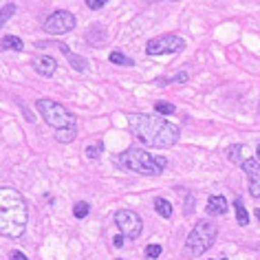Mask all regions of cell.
I'll return each mask as SVG.
<instances>
[{
  "label": "cell",
  "instance_id": "ba28073f",
  "mask_svg": "<svg viewBox=\"0 0 260 260\" xmlns=\"http://www.w3.org/2000/svg\"><path fill=\"white\" fill-rule=\"evenodd\" d=\"M75 24H77L75 14H71L67 9H60V11H53V14L44 20L42 29L47 31L49 36H64V34H69V31H73Z\"/></svg>",
  "mask_w": 260,
  "mask_h": 260
},
{
  "label": "cell",
  "instance_id": "277c9868",
  "mask_svg": "<svg viewBox=\"0 0 260 260\" xmlns=\"http://www.w3.org/2000/svg\"><path fill=\"white\" fill-rule=\"evenodd\" d=\"M218 236V227L212 223V220H199L197 225L192 227V232L187 234L185 247H183V256L187 258H199L214 245V240Z\"/></svg>",
  "mask_w": 260,
  "mask_h": 260
},
{
  "label": "cell",
  "instance_id": "4fadbf2b",
  "mask_svg": "<svg viewBox=\"0 0 260 260\" xmlns=\"http://www.w3.org/2000/svg\"><path fill=\"white\" fill-rule=\"evenodd\" d=\"M0 49H3V51H22L24 42L18 36H7V38H3V40H0Z\"/></svg>",
  "mask_w": 260,
  "mask_h": 260
},
{
  "label": "cell",
  "instance_id": "d4e9b609",
  "mask_svg": "<svg viewBox=\"0 0 260 260\" xmlns=\"http://www.w3.org/2000/svg\"><path fill=\"white\" fill-rule=\"evenodd\" d=\"M11 260H29V258L24 256L22 251H18V249H16V251H11Z\"/></svg>",
  "mask_w": 260,
  "mask_h": 260
},
{
  "label": "cell",
  "instance_id": "83f0119b",
  "mask_svg": "<svg viewBox=\"0 0 260 260\" xmlns=\"http://www.w3.org/2000/svg\"><path fill=\"white\" fill-rule=\"evenodd\" d=\"M256 218L260 220V207H258V210H256Z\"/></svg>",
  "mask_w": 260,
  "mask_h": 260
},
{
  "label": "cell",
  "instance_id": "484cf974",
  "mask_svg": "<svg viewBox=\"0 0 260 260\" xmlns=\"http://www.w3.org/2000/svg\"><path fill=\"white\" fill-rule=\"evenodd\" d=\"M123 240H126V238H123L121 234H119V236H115V238H113V245H115V247H123Z\"/></svg>",
  "mask_w": 260,
  "mask_h": 260
},
{
  "label": "cell",
  "instance_id": "44dd1931",
  "mask_svg": "<svg viewBox=\"0 0 260 260\" xmlns=\"http://www.w3.org/2000/svg\"><path fill=\"white\" fill-rule=\"evenodd\" d=\"M154 110H157L159 115H174V110L177 108H174L172 104H168V102H157L154 104Z\"/></svg>",
  "mask_w": 260,
  "mask_h": 260
},
{
  "label": "cell",
  "instance_id": "8fae6325",
  "mask_svg": "<svg viewBox=\"0 0 260 260\" xmlns=\"http://www.w3.org/2000/svg\"><path fill=\"white\" fill-rule=\"evenodd\" d=\"M207 214L210 216H223V214L227 212V199L220 197V194H214V197L207 199Z\"/></svg>",
  "mask_w": 260,
  "mask_h": 260
},
{
  "label": "cell",
  "instance_id": "8992f818",
  "mask_svg": "<svg viewBox=\"0 0 260 260\" xmlns=\"http://www.w3.org/2000/svg\"><path fill=\"white\" fill-rule=\"evenodd\" d=\"M185 49V40L179 36H159L148 40L146 44V55H168V53H181Z\"/></svg>",
  "mask_w": 260,
  "mask_h": 260
},
{
  "label": "cell",
  "instance_id": "5bb4252c",
  "mask_svg": "<svg viewBox=\"0 0 260 260\" xmlns=\"http://www.w3.org/2000/svg\"><path fill=\"white\" fill-rule=\"evenodd\" d=\"M154 210H157L159 216H164V218H170L172 216V203L168 199H154Z\"/></svg>",
  "mask_w": 260,
  "mask_h": 260
},
{
  "label": "cell",
  "instance_id": "f1b7e54d",
  "mask_svg": "<svg viewBox=\"0 0 260 260\" xmlns=\"http://www.w3.org/2000/svg\"><path fill=\"white\" fill-rule=\"evenodd\" d=\"M212 260H227V258H212Z\"/></svg>",
  "mask_w": 260,
  "mask_h": 260
},
{
  "label": "cell",
  "instance_id": "ac0fdd59",
  "mask_svg": "<svg viewBox=\"0 0 260 260\" xmlns=\"http://www.w3.org/2000/svg\"><path fill=\"white\" fill-rule=\"evenodd\" d=\"M77 137V128H67V130H55V139L60 144H71Z\"/></svg>",
  "mask_w": 260,
  "mask_h": 260
},
{
  "label": "cell",
  "instance_id": "3957f363",
  "mask_svg": "<svg viewBox=\"0 0 260 260\" xmlns=\"http://www.w3.org/2000/svg\"><path fill=\"white\" fill-rule=\"evenodd\" d=\"M117 164H119L123 170L144 174V177H159V174L166 170L168 161H166V157H154V154L144 150V148L130 146L128 150H123L119 157H117Z\"/></svg>",
  "mask_w": 260,
  "mask_h": 260
},
{
  "label": "cell",
  "instance_id": "ffe728a7",
  "mask_svg": "<svg viewBox=\"0 0 260 260\" xmlns=\"http://www.w3.org/2000/svg\"><path fill=\"white\" fill-rule=\"evenodd\" d=\"M14 14H16V5H14V3L5 5V7H3V9H0V29H3V24H5V22H7V20H9V18H11V16H14Z\"/></svg>",
  "mask_w": 260,
  "mask_h": 260
},
{
  "label": "cell",
  "instance_id": "7c38bea8",
  "mask_svg": "<svg viewBox=\"0 0 260 260\" xmlns=\"http://www.w3.org/2000/svg\"><path fill=\"white\" fill-rule=\"evenodd\" d=\"M55 47H57V49H60V51H62V53H64V55H67V57H69L71 67H73L75 71H86V67H88V64H86V60H84V57H82V55H77V53H73V51H71V49H69V44H64V42H60V44H55Z\"/></svg>",
  "mask_w": 260,
  "mask_h": 260
},
{
  "label": "cell",
  "instance_id": "603a6c76",
  "mask_svg": "<svg viewBox=\"0 0 260 260\" xmlns=\"http://www.w3.org/2000/svg\"><path fill=\"white\" fill-rule=\"evenodd\" d=\"M102 148H104V146H102V141H100V144H95V146L90 144V146L86 148V157H88V159H100Z\"/></svg>",
  "mask_w": 260,
  "mask_h": 260
},
{
  "label": "cell",
  "instance_id": "e0dca14e",
  "mask_svg": "<svg viewBox=\"0 0 260 260\" xmlns=\"http://www.w3.org/2000/svg\"><path fill=\"white\" fill-rule=\"evenodd\" d=\"M243 150H245V148L240 144L230 146V148H227V159H230L232 164H240V166H243V161H245L243 159Z\"/></svg>",
  "mask_w": 260,
  "mask_h": 260
},
{
  "label": "cell",
  "instance_id": "9a60e30c",
  "mask_svg": "<svg viewBox=\"0 0 260 260\" xmlns=\"http://www.w3.org/2000/svg\"><path fill=\"white\" fill-rule=\"evenodd\" d=\"M108 60L117 64V67H133V57H128V55H123L121 51H110V55H108Z\"/></svg>",
  "mask_w": 260,
  "mask_h": 260
},
{
  "label": "cell",
  "instance_id": "52a82bcc",
  "mask_svg": "<svg viewBox=\"0 0 260 260\" xmlns=\"http://www.w3.org/2000/svg\"><path fill=\"white\" fill-rule=\"evenodd\" d=\"M115 225L119 227L121 236L128 240H135L141 236V230H144V220L137 212L133 210H119L115 212Z\"/></svg>",
  "mask_w": 260,
  "mask_h": 260
},
{
  "label": "cell",
  "instance_id": "4316f807",
  "mask_svg": "<svg viewBox=\"0 0 260 260\" xmlns=\"http://www.w3.org/2000/svg\"><path fill=\"white\" fill-rule=\"evenodd\" d=\"M256 154H258V161H260V144H258V148H256Z\"/></svg>",
  "mask_w": 260,
  "mask_h": 260
},
{
  "label": "cell",
  "instance_id": "5b68a950",
  "mask_svg": "<svg viewBox=\"0 0 260 260\" xmlns=\"http://www.w3.org/2000/svg\"><path fill=\"white\" fill-rule=\"evenodd\" d=\"M36 110L42 115V119L55 130H67V128H77V119L73 113L62 106L60 102L53 100H38L36 102Z\"/></svg>",
  "mask_w": 260,
  "mask_h": 260
},
{
  "label": "cell",
  "instance_id": "d6986e66",
  "mask_svg": "<svg viewBox=\"0 0 260 260\" xmlns=\"http://www.w3.org/2000/svg\"><path fill=\"white\" fill-rule=\"evenodd\" d=\"M88 212H90V205L86 203V201H80V203H75V207H73V216L75 218H86Z\"/></svg>",
  "mask_w": 260,
  "mask_h": 260
},
{
  "label": "cell",
  "instance_id": "cb8c5ba5",
  "mask_svg": "<svg viewBox=\"0 0 260 260\" xmlns=\"http://www.w3.org/2000/svg\"><path fill=\"white\" fill-rule=\"evenodd\" d=\"M106 3H108V0H86V7L93 9V11H97V9H102Z\"/></svg>",
  "mask_w": 260,
  "mask_h": 260
},
{
  "label": "cell",
  "instance_id": "6da1fadb",
  "mask_svg": "<svg viewBox=\"0 0 260 260\" xmlns=\"http://www.w3.org/2000/svg\"><path fill=\"white\" fill-rule=\"evenodd\" d=\"M128 128L141 144L148 148H170L179 141L181 130L164 117L146 115V113H130Z\"/></svg>",
  "mask_w": 260,
  "mask_h": 260
},
{
  "label": "cell",
  "instance_id": "2e32d148",
  "mask_svg": "<svg viewBox=\"0 0 260 260\" xmlns=\"http://www.w3.org/2000/svg\"><path fill=\"white\" fill-rule=\"evenodd\" d=\"M234 210H236V223L245 227L247 223H249V214H247V210H245V205H243V201L240 199L234 201Z\"/></svg>",
  "mask_w": 260,
  "mask_h": 260
},
{
  "label": "cell",
  "instance_id": "30bf717a",
  "mask_svg": "<svg viewBox=\"0 0 260 260\" xmlns=\"http://www.w3.org/2000/svg\"><path fill=\"white\" fill-rule=\"evenodd\" d=\"M55 69H57V60H55V57H51V55H38V57H34V71L38 75L53 77Z\"/></svg>",
  "mask_w": 260,
  "mask_h": 260
},
{
  "label": "cell",
  "instance_id": "7402d4cb",
  "mask_svg": "<svg viewBox=\"0 0 260 260\" xmlns=\"http://www.w3.org/2000/svg\"><path fill=\"white\" fill-rule=\"evenodd\" d=\"M161 251H164V247L161 245H148L146 249H144V253H146V258H150V260H154V258H159L161 256Z\"/></svg>",
  "mask_w": 260,
  "mask_h": 260
},
{
  "label": "cell",
  "instance_id": "f546056e",
  "mask_svg": "<svg viewBox=\"0 0 260 260\" xmlns=\"http://www.w3.org/2000/svg\"><path fill=\"white\" fill-rule=\"evenodd\" d=\"M117 260H123V258H117Z\"/></svg>",
  "mask_w": 260,
  "mask_h": 260
},
{
  "label": "cell",
  "instance_id": "7a4b0ae2",
  "mask_svg": "<svg viewBox=\"0 0 260 260\" xmlns=\"http://www.w3.org/2000/svg\"><path fill=\"white\" fill-rule=\"evenodd\" d=\"M27 201L14 187H0V234L7 238H20L27 230Z\"/></svg>",
  "mask_w": 260,
  "mask_h": 260
},
{
  "label": "cell",
  "instance_id": "9c48e42d",
  "mask_svg": "<svg viewBox=\"0 0 260 260\" xmlns=\"http://www.w3.org/2000/svg\"><path fill=\"white\" fill-rule=\"evenodd\" d=\"M247 183H249V194L253 199H260V161L258 159H245L243 166Z\"/></svg>",
  "mask_w": 260,
  "mask_h": 260
}]
</instances>
